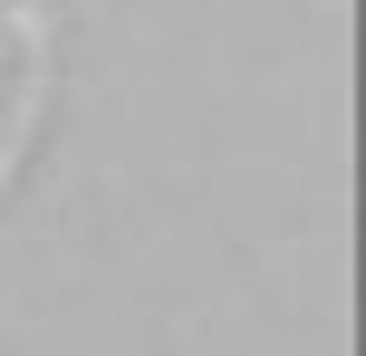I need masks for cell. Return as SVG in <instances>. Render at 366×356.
<instances>
[{
	"instance_id": "1",
	"label": "cell",
	"mask_w": 366,
	"mask_h": 356,
	"mask_svg": "<svg viewBox=\"0 0 366 356\" xmlns=\"http://www.w3.org/2000/svg\"><path fill=\"white\" fill-rule=\"evenodd\" d=\"M58 58H68L58 0H0V203L19 193V173L39 154V126L58 106Z\"/></svg>"
}]
</instances>
